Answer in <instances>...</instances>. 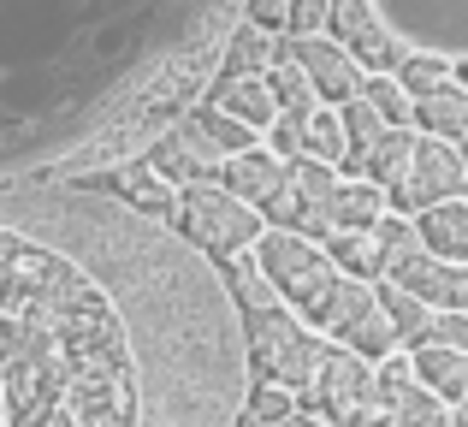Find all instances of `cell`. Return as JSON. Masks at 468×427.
<instances>
[{
  "label": "cell",
  "instance_id": "6da1fadb",
  "mask_svg": "<svg viewBox=\"0 0 468 427\" xmlns=\"http://www.w3.org/2000/svg\"><path fill=\"white\" fill-rule=\"evenodd\" d=\"M250 255H255V267L267 273L273 297L291 303V309H297L303 321L314 326L320 303H326L332 285H338V267H332V255L320 250L314 238H303V231H291V226H267V219H261V231H255Z\"/></svg>",
  "mask_w": 468,
  "mask_h": 427
},
{
  "label": "cell",
  "instance_id": "7a4b0ae2",
  "mask_svg": "<svg viewBox=\"0 0 468 427\" xmlns=\"http://www.w3.org/2000/svg\"><path fill=\"white\" fill-rule=\"evenodd\" d=\"M379 422V392H374V362L356 357L350 345H338V338H320L314 350V374L309 386L297 392V422Z\"/></svg>",
  "mask_w": 468,
  "mask_h": 427
},
{
  "label": "cell",
  "instance_id": "3957f363",
  "mask_svg": "<svg viewBox=\"0 0 468 427\" xmlns=\"http://www.w3.org/2000/svg\"><path fill=\"white\" fill-rule=\"evenodd\" d=\"M243 333H250V362H255V380H279L291 392H303L314 374V350L320 333L303 321L291 303H255L243 309Z\"/></svg>",
  "mask_w": 468,
  "mask_h": 427
},
{
  "label": "cell",
  "instance_id": "277c9868",
  "mask_svg": "<svg viewBox=\"0 0 468 427\" xmlns=\"http://www.w3.org/2000/svg\"><path fill=\"white\" fill-rule=\"evenodd\" d=\"M172 219H178V238H190L196 250H207V255L250 250L255 231H261V208H255V202H243L238 190H226L219 178H202V185H178Z\"/></svg>",
  "mask_w": 468,
  "mask_h": 427
},
{
  "label": "cell",
  "instance_id": "5b68a950",
  "mask_svg": "<svg viewBox=\"0 0 468 427\" xmlns=\"http://www.w3.org/2000/svg\"><path fill=\"white\" fill-rule=\"evenodd\" d=\"M314 333L350 345L356 357H367V362H379L386 350H398V333H391L386 309H379V297H374V279H350V273H338L332 297L320 303Z\"/></svg>",
  "mask_w": 468,
  "mask_h": 427
},
{
  "label": "cell",
  "instance_id": "8992f818",
  "mask_svg": "<svg viewBox=\"0 0 468 427\" xmlns=\"http://www.w3.org/2000/svg\"><path fill=\"white\" fill-rule=\"evenodd\" d=\"M332 185H338V166L309 161V155H291L279 190L261 202V219L267 226H291V231H303V238H326L332 231V219H326Z\"/></svg>",
  "mask_w": 468,
  "mask_h": 427
},
{
  "label": "cell",
  "instance_id": "52a82bcc",
  "mask_svg": "<svg viewBox=\"0 0 468 427\" xmlns=\"http://www.w3.org/2000/svg\"><path fill=\"white\" fill-rule=\"evenodd\" d=\"M463 190V155L451 137H427V131H415V149H410V166H403V178L386 190V202L398 214H421L427 202H445Z\"/></svg>",
  "mask_w": 468,
  "mask_h": 427
},
{
  "label": "cell",
  "instance_id": "ba28073f",
  "mask_svg": "<svg viewBox=\"0 0 468 427\" xmlns=\"http://www.w3.org/2000/svg\"><path fill=\"white\" fill-rule=\"evenodd\" d=\"M320 30H326L362 71H391L403 59L398 30L386 24V12H379L374 0H326V24H320Z\"/></svg>",
  "mask_w": 468,
  "mask_h": 427
},
{
  "label": "cell",
  "instance_id": "9c48e42d",
  "mask_svg": "<svg viewBox=\"0 0 468 427\" xmlns=\"http://www.w3.org/2000/svg\"><path fill=\"white\" fill-rule=\"evenodd\" d=\"M374 392H379V422H403V427H439L451 416V404L415 374V362L403 350H386L374 368Z\"/></svg>",
  "mask_w": 468,
  "mask_h": 427
},
{
  "label": "cell",
  "instance_id": "30bf717a",
  "mask_svg": "<svg viewBox=\"0 0 468 427\" xmlns=\"http://www.w3.org/2000/svg\"><path fill=\"white\" fill-rule=\"evenodd\" d=\"M219 143L196 125V113L172 119V125L154 131V149H149V166L166 185H202V178H219Z\"/></svg>",
  "mask_w": 468,
  "mask_h": 427
},
{
  "label": "cell",
  "instance_id": "8fae6325",
  "mask_svg": "<svg viewBox=\"0 0 468 427\" xmlns=\"http://www.w3.org/2000/svg\"><path fill=\"white\" fill-rule=\"evenodd\" d=\"M273 149L285 155H309V161L338 166L344 161V125H338V107L332 101H309V107H279L273 113Z\"/></svg>",
  "mask_w": 468,
  "mask_h": 427
},
{
  "label": "cell",
  "instance_id": "7c38bea8",
  "mask_svg": "<svg viewBox=\"0 0 468 427\" xmlns=\"http://www.w3.org/2000/svg\"><path fill=\"white\" fill-rule=\"evenodd\" d=\"M279 54H291V59H297V66L309 71L314 95H320V101H332V107H338V101H350V95L362 90V78H367V71L356 66V59L344 54V48L332 42L326 30H309V36H285V30H279Z\"/></svg>",
  "mask_w": 468,
  "mask_h": 427
},
{
  "label": "cell",
  "instance_id": "4fadbf2b",
  "mask_svg": "<svg viewBox=\"0 0 468 427\" xmlns=\"http://www.w3.org/2000/svg\"><path fill=\"white\" fill-rule=\"evenodd\" d=\"M386 279L410 285L415 297L433 303V309H468V262H445V255H433V250H410Z\"/></svg>",
  "mask_w": 468,
  "mask_h": 427
},
{
  "label": "cell",
  "instance_id": "5bb4252c",
  "mask_svg": "<svg viewBox=\"0 0 468 427\" xmlns=\"http://www.w3.org/2000/svg\"><path fill=\"white\" fill-rule=\"evenodd\" d=\"M279 178H285V155H279V149H261V143H250V149H238V155H226V161H219V185L238 190L243 202H255V208H261V202L279 190Z\"/></svg>",
  "mask_w": 468,
  "mask_h": 427
},
{
  "label": "cell",
  "instance_id": "9a60e30c",
  "mask_svg": "<svg viewBox=\"0 0 468 427\" xmlns=\"http://www.w3.org/2000/svg\"><path fill=\"white\" fill-rule=\"evenodd\" d=\"M207 101L226 107L231 119H243V125H255V131H267L273 113H279V101H273V90H267L261 71H219L214 90H207Z\"/></svg>",
  "mask_w": 468,
  "mask_h": 427
},
{
  "label": "cell",
  "instance_id": "2e32d148",
  "mask_svg": "<svg viewBox=\"0 0 468 427\" xmlns=\"http://www.w3.org/2000/svg\"><path fill=\"white\" fill-rule=\"evenodd\" d=\"M415 231H421V250L445 255V262H468V197L457 190L445 202H427L415 214Z\"/></svg>",
  "mask_w": 468,
  "mask_h": 427
},
{
  "label": "cell",
  "instance_id": "e0dca14e",
  "mask_svg": "<svg viewBox=\"0 0 468 427\" xmlns=\"http://www.w3.org/2000/svg\"><path fill=\"white\" fill-rule=\"evenodd\" d=\"M410 125L415 131H427V137H468V90L457 78H445V83H433V90H421L415 95V113H410Z\"/></svg>",
  "mask_w": 468,
  "mask_h": 427
},
{
  "label": "cell",
  "instance_id": "ac0fdd59",
  "mask_svg": "<svg viewBox=\"0 0 468 427\" xmlns=\"http://www.w3.org/2000/svg\"><path fill=\"white\" fill-rule=\"evenodd\" d=\"M410 149H415V125H386L374 143H367L362 155H356L344 173H356V178H374L379 190H391L403 178V166H410Z\"/></svg>",
  "mask_w": 468,
  "mask_h": 427
},
{
  "label": "cell",
  "instance_id": "d6986e66",
  "mask_svg": "<svg viewBox=\"0 0 468 427\" xmlns=\"http://www.w3.org/2000/svg\"><path fill=\"white\" fill-rule=\"evenodd\" d=\"M320 250L332 255V267L350 279H379L386 267H379V243H374V226H332L326 238H320Z\"/></svg>",
  "mask_w": 468,
  "mask_h": 427
},
{
  "label": "cell",
  "instance_id": "ffe728a7",
  "mask_svg": "<svg viewBox=\"0 0 468 427\" xmlns=\"http://www.w3.org/2000/svg\"><path fill=\"white\" fill-rule=\"evenodd\" d=\"M386 208H391V202H386V190H379L374 178L338 173V185H332V202H326V219H332V226H374Z\"/></svg>",
  "mask_w": 468,
  "mask_h": 427
},
{
  "label": "cell",
  "instance_id": "44dd1931",
  "mask_svg": "<svg viewBox=\"0 0 468 427\" xmlns=\"http://www.w3.org/2000/svg\"><path fill=\"white\" fill-rule=\"evenodd\" d=\"M374 297H379V309H386L398 345H421V338H427V321H433V303H421L410 285H398V279H386V273L374 279Z\"/></svg>",
  "mask_w": 468,
  "mask_h": 427
},
{
  "label": "cell",
  "instance_id": "7402d4cb",
  "mask_svg": "<svg viewBox=\"0 0 468 427\" xmlns=\"http://www.w3.org/2000/svg\"><path fill=\"white\" fill-rule=\"evenodd\" d=\"M410 362H415V374H421V380L433 386L445 404H457V398H463V386H468V350H451V345H415Z\"/></svg>",
  "mask_w": 468,
  "mask_h": 427
},
{
  "label": "cell",
  "instance_id": "603a6c76",
  "mask_svg": "<svg viewBox=\"0 0 468 427\" xmlns=\"http://www.w3.org/2000/svg\"><path fill=\"white\" fill-rule=\"evenodd\" d=\"M119 197H125L131 208L154 214V219H172V202H178V185H166V178H160L149 161H131L125 173H119Z\"/></svg>",
  "mask_w": 468,
  "mask_h": 427
},
{
  "label": "cell",
  "instance_id": "cb8c5ba5",
  "mask_svg": "<svg viewBox=\"0 0 468 427\" xmlns=\"http://www.w3.org/2000/svg\"><path fill=\"white\" fill-rule=\"evenodd\" d=\"M273 54H279V30L243 18L238 30H231V42H226V71H261V78H267Z\"/></svg>",
  "mask_w": 468,
  "mask_h": 427
},
{
  "label": "cell",
  "instance_id": "d4e9b609",
  "mask_svg": "<svg viewBox=\"0 0 468 427\" xmlns=\"http://www.w3.org/2000/svg\"><path fill=\"white\" fill-rule=\"evenodd\" d=\"M219 262H226V291L238 297V309L273 303V285H267V273L255 267V255H250V250H231V255H219Z\"/></svg>",
  "mask_w": 468,
  "mask_h": 427
},
{
  "label": "cell",
  "instance_id": "484cf974",
  "mask_svg": "<svg viewBox=\"0 0 468 427\" xmlns=\"http://www.w3.org/2000/svg\"><path fill=\"white\" fill-rule=\"evenodd\" d=\"M362 95H367V107H374L386 125H410V113H415V95L403 90L391 71H367L362 78Z\"/></svg>",
  "mask_w": 468,
  "mask_h": 427
},
{
  "label": "cell",
  "instance_id": "4316f807",
  "mask_svg": "<svg viewBox=\"0 0 468 427\" xmlns=\"http://www.w3.org/2000/svg\"><path fill=\"white\" fill-rule=\"evenodd\" d=\"M391 78H398L410 95H421V90H433V83L451 78V59L433 54V48H403V59L391 66Z\"/></svg>",
  "mask_w": 468,
  "mask_h": 427
},
{
  "label": "cell",
  "instance_id": "83f0119b",
  "mask_svg": "<svg viewBox=\"0 0 468 427\" xmlns=\"http://www.w3.org/2000/svg\"><path fill=\"white\" fill-rule=\"evenodd\" d=\"M243 422H255V427H267V422H297V392H291V386H279V380H255Z\"/></svg>",
  "mask_w": 468,
  "mask_h": 427
},
{
  "label": "cell",
  "instance_id": "f1b7e54d",
  "mask_svg": "<svg viewBox=\"0 0 468 427\" xmlns=\"http://www.w3.org/2000/svg\"><path fill=\"white\" fill-rule=\"evenodd\" d=\"M196 125H202L207 137L219 143V155H238V149H250V143H255V125L231 119L226 107H214V101H202V107H196Z\"/></svg>",
  "mask_w": 468,
  "mask_h": 427
},
{
  "label": "cell",
  "instance_id": "f546056e",
  "mask_svg": "<svg viewBox=\"0 0 468 427\" xmlns=\"http://www.w3.org/2000/svg\"><path fill=\"white\" fill-rule=\"evenodd\" d=\"M421 345H451V350H468V309H433L427 321V338ZM415 350V345H410Z\"/></svg>",
  "mask_w": 468,
  "mask_h": 427
},
{
  "label": "cell",
  "instance_id": "4dcf8cb0",
  "mask_svg": "<svg viewBox=\"0 0 468 427\" xmlns=\"http://www.w3.org/2000/svg\"><path fill=\"white\" fill-rule=\"evenodd\" d=\"M320 24H326V0H285V24H279L285 36H309Z\"/></svg>",
  "mask_w": 468,
  "mask_h": 427
},
{
  "label": "cell",
  "instance_id": "1f68e13d",
  "mask_svg": "<svg viewBox=\"0 0 468 427\" xmlns=\"http://www.w3.org/2000/svg\"><path fill=\"white\" fill-rule=\"evenodd\" d=\"M250 18L267 24V30H279V24H285V0H250Z\"/></svg>",
  "mask_w": 468,
  "mask_h": 427
},
{
  "label": "cell",
  "instance_id": "d6a6232c",
  "mask_svg": "<svg viewBox=\"0 0 468 427\" xmlns=\"http://www.w3.org/2000/svg\"><path fill=\"white\" fill-rule=\"evenodd\" d=\"M457 143H463L457 155H463V197H468V137H457Z\"/></svg>",
  "mask_w": 468,
  "mask_h": 427
},
{
  "label": "cell",
  "instance_id": "836d02e7",
  "mask_svg": "<svg viewBox=\"0 0 468 427\" xmlns=\"http://www.w3.org/2000/svg\"><path fill=\"white\" fill-rule=\"evenodd\" d=\"M451 78H457L463 90H468V59H457V66H451Z\"/></svg>",
  "mask_w": 468,
  "mask_h": 427
},
{
  "label": "cell",
  "instance_id": "e575fe53",
  "mask_svg": "<svg viewBox=\"0 0 468 427\" xmlns=\"http://www.w3.org/2000/svg\"><path fill=\"white\" fill-rule=\"evenodd\" d=\"M457 422H468V386H463V398H457Z\"/></svg>",
  "mask_w": 468,
  "mask_h": 427
}]
</instances>
